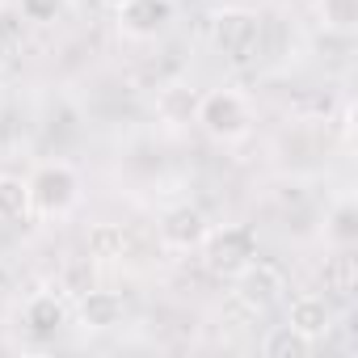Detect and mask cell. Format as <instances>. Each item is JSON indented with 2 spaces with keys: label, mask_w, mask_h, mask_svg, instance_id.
<instances>
[{
  "label": "cell",
  "mask_w": 358,
  "mask_h": 358,
  "mask_svg": "<svg viewBox=\"0 0 358 358\" xmlns=\"http://www.w3.org/2000/svg\"><path fill=\"white\" fill-rule=\"evenodd\" d=\"M329 241L333 245H354L358 241V207L350 199H341L329 215Z\"/></svg>",
  "instance_id": "obj_17"
},
{
  "label": "cell",
  "mask_w": 358,
  "mask_h": 358,
  "mask_svg": "<svg viewBox=\"0 0 358 358\" xmlns=\"http://www.w3.org/2000/svg\"><path fill=\"white\" fill-rule=\"evenodd\" d=\"M320 278H324V291H333L337 299H350V295L358 291V262H354L350 245H341V253L324 257V270H320Z\"/></svg>",
  "instance_id": "obj_12"
},
{
  "label": "cell",
  "mask_w": 358,
  "mask_h": 358,
  "mask_svg": "<svg viewBox=\"0 0 358 358\" xmlns=\"http://www.w3.org/2000/svg\"><path fill=\"white\" fill-rule=\"evenodd\" d=\"M207 232H211V220H207L194 203H177V207H169V211L156 220V236H160V245L173 249V253H194V249H203Z\"/></svg>",
  "instance_id": "obj_5"
},
{
  "label": "cell",
  "mask_w": 358,
  "mask_h": 358,
  "mask_svg": "<svg viewBox=\"0 0 358 358\" xmlns=\"http://www.w3.org/2000/svg\"><path fill=\"white\" fill-rule=\"evenodd\" d=\"M118 13V30L127 38H156L169 30L177 5L173 0H122V5H114Z\"/></svg>",
  "instance_id": "obj_6"
},
{
  "label": "cell",
  "mask_w": 358,
  "mask_h": 358,
  "mask_svg": "<svg viewBox=\"0 0 358 358\" xmlns=\"http://www.w3.org/2000/svg\"><path fill=\"white\" fill-rule=\"evenodd\" d=\"M232 278H236V291H232V295H241V299H245L249 308H257V312H266L270 303H278L282 291H287L282 270L270 266V262H257V257H253L245 270H236Z\"/></svg>",
  "instance_id": "obj_7"
},
{
  "label": "cell",
  "mask_w": 358,
  "mask_h": 358,
  "mask_svg": "<svg viewBox=\"0 0 358 358\" xmlns=\"http://www.w3.org/2000/svg\"><path fill=\"white\" fill-rule=\"evenodd\" d=\"M30 186V211L43 220H59L80 203V173L68 160H47L34 169V177H26Z\"/></svg>",
  "instance_id": "obj_1"
},
{
  "label": "cell",
  "mask_w": 358,
  "mask_h": 358,
  "mask_svg": "<svg viewBox=\"0 0 358 358\" xmlns=\"http://www.w3.org/2000/svg\"><path fill=\"white\" fill-rule=\"evenodd\" d=\"M203 253H207V270L232 278L236 270H245V266L257 257V236H253V228H245V224H228V228H220V232H207Z\"/></svg>",
  "instance_id": "obj_4"
},
{
  "label": "cell",
  "mask_w": 358,
  "mask_h": 358,
  "mask_svg": "<svg viewBox=\"0 0 358 358\" xmlns=\"http://www.w3.org/2000/svg\"><path fill=\"white\" fill-rule=\"evenodd\" d=\"M76 320L89 333H110L127 320V299L118 291H85L76 303Z\"/></svg>",
  "instance_id": "obj_9"
},
{
  "label": "cell",
  "mask_w": 358,
  "mask_h": 358,
  "mask_svg": "<svg viewBox=\"0 0 358 358\" xmlns=\"http://www.w3.org/2000/svg\"><path fill=\"white\" fill-rule=\"evenodd\" d=\"M68 303H64V295H55V291H34L30 299H26V308H22V329L30 333V337H55L64 324H68Z\"/></svg>",
  "instance_id": "obj_8"
},
{
  "label": "cell",
  "mask_w": 358,
  "mask_h": 358,
  "mask_svg": "<svg viewBox=\"0 0 358 358\" xmlns=\"http://www.w3.org/2000/svg\"><path fill=\"white\" fill-rule=\"evenodd\" d=\"M194 122L220 139V143H236L253 131V106L245 93L236 89H211V93H199V110H194Z\"/></svg>",
  "instance_id": "obj_2"
},
{
  "label": "cell",
  "mask_w": 358,
  "mask_h": 358,
  "mask_svg": "<svg viewBox=\"0 0 358 358\" xmlns=\"http://www.w3.org/2000/svg\"><path fill=\"white\" fill-rule=\"evenodd\" d=\"M312 337H303L295 324H274V329H266V337H262V354L266 358H308L312 354Z\"/></svg>",
  "instance_id": "obj_14"
},
{
  "label": "cell",
  "mask_w": 358,
  "mask_h": 358,
  "mask_svg": "<svg viewBox=\"0 0 358 358\" xmlns=\"http://www.w3.org/2000/svg\"><path fill=\"white\" fill-rule=\"evenodd\" d=\"M211 43L232 64H253L262 51V17L253 9H220L211 17Z\"/></svg>",
  "instance_id": "obj_3"
},
{
  "label": "cell",
  "mask_w": 358,
  "mask_h": 358,
  "mask_svg": "<svg viewBox=\"0 0 358 358\" xmlns=\"http://www.w3.org/2000/svg\"><path fill=\"white\" fill-rule=\"evenodd\" d=\"M287 324H295L303 337L320 341L333 329V303L324 295H295L291 299V312H287Z\"/></svg>",
  "instance_id": "obj_10"
},
{
  "label": "cell",
  "mask_w": 358,
  "mask_h": 358,
  "mask_svg": "<svg viewBox=\"0 0 358 358\" xmlns=\"http://www.w3.org/2000/svg\"><path fill=\"white\" fill-rule=\"evenodd\" d=\"M194 110H199V89L194 85H164L156 93V114L164 122H194Z\"/></svg>",
  "instance_id": "obj_11"
},
{
  "label": "cell",
  "mask_w": 358,
  "mask_h": 358,
  "mask_svg": "<svg viewBox=\"0 0 358 358\" xmlns=\"http://www.w3.org/2000/svg\"><path fill=\"white\" fill-rule=\"evenodd\" d=\"M30 186L17 173H0V224H22L30 220Z\"/></svg>",
  "instance_id": "obj_13"
},
{
  "label": "cell",
  "mask_w": 358,
  "mask_h": 358,
  "mask_svg": "<svg viewBox=\"0 0 358 358\" xmlns=\"http://www.w3.org/2000/svg\"><path fill=\"white\" fill-rule=\"evenodd\" d=\"M17 9H22L26 22H34V26H51V22H59V17L72 9V0H17Z\"/></svg>",
  "instance_id": "obj_18"
},
{
  "label": "cell",
  "mask_w": 358,
  "mask_h": 358,
  "mask_svg": "<svg viewBox=\"0 0 358 358\" xmlns=\"http://www.w3.org/2000/svg\"><path fill=\"white\" fill-rule=\"evenodd\" d=\"M320 26L333 34H350L358 26V0H316Z\"/></svg>",
  "instance_id": "obj_16"
},
{
  "label": "cell",
  "mask_w": 358,
  "mask_h": 358,
  "mask_svg": "<svg viewBox=\"0 0 358 358\" xmlns=\"http://www.w3.org/2000/svg\"><path fill=\"white\" fill-rule=\"evenodd\" d=\"M106 5H122V0H106Z\"/></svg>",
  "instance_id": "obj_19"
},
{
  "label": "cell",
  "mask_w": 358,
  "mask_h": 358,
  "mask_svg": "<svg viewBox=\"0 0 358 358\" xmlns=\"http://www.w3.org/2000/svg\"><path fill=\"white\" fill-rule=\"evenodd\" d=\"M127 249H131V232L118 224H97L89 232V257H97V262H122Z\"/></svg>",
  "instance_id": "obj_15"
}]
</instances>
